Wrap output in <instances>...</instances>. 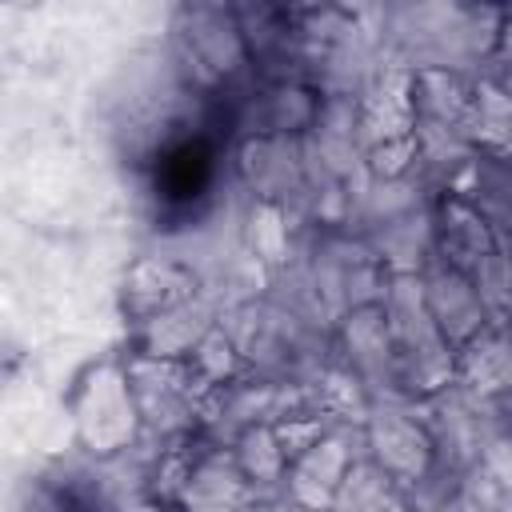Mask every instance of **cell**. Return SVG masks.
Listing matches in <instances>:
<instances>
[{"label":"cell","instance_id":"cell-6","mask_svg":"<svg viewBox=\"0 0 512 512\" xmlns=\"http://www.w3.org/2000/svg\"><path fill=\"white\" fill-rule=\"evenodd\" d=\"M136 428H140V412H136V400L128 388V372L116 364L96 368L76 404V432H80L84 448L96 456L132 452Z\"/></svg>","mask_w":512,"mask_h":512},{"label":"cell","instance_id":"cell-12","mask_svg":"<svg viewBox=\"0 0 512 512\" xmlns=\"http://www.w3.org/2000/svg\"><path fill=\"white\" fill-rule=\"evenodd\" d=\"M452 384L476 400L512 396V328L504 320L488 324L476 340H468L456 352V380Z\"/></svg>","mask_w":512,"mask_h":512},{"label":"cell","instance_id":"cell-24","mask_svg":"<svg viewBox=\"0 0 512 512\" xmlns=\"http://www.w3.org/2000/svg\"><path fill=\"white\" fill-rule=\"evenodd\" d=\"M184 512H252L240 504H184Z\"/></svg>","mask_w":512,"mask_h":512},{"label":"cell","instance_id":"cell-3","mask_svg":"<svg viewBox=\"0 0 512 512\" xmlns=\"http://www.w3.org/2000/svg\"><path fill=\"white\" fill-rule=\"evenodd\" d=\"M176 56H180L184 72L192 76V84L212 88V84L236 76L252 52L244 44V32H240V20L232 8L196 4V8H180Z\"/></svg>","mask_w":512,"mask_h":512},{"label":"cell","instance_id":"cell-17","mask_svg":"<svg viewBox=\"0 0 512 512\" xmlns=\"http://www.w3.org/2000/svg\"><path fill=\"white\" fill-rule=\"evenodd\" d=\"M240 236H244L240 248H244L256 264H264L272 276L296 260V252H292V216H288L284 208H276V204L252 200Z\"/></svg>","mask_w":512,"mask_h":512},{"label":"cell","instance_id":"cell-19","mask_svg":"<svg viewBox=\"0 0 512 512\" xmlns=\"http://www.w3.org/2000/svg\"><path fill=\"white\" fill-rule=\"evenodd\" d=\"M468 140L476 152H512V92L476 80L472 112H468Z\"/></svg>","mask_w":512,"mask_h":512},{"label":"cell","instance_id":"cell-27","mask_svg":"<svg viewBox=\"0 0 512 512\" xmlns=\"http://www.w3.org/2000/svg\"><path fill=\"white\" fill-rule=\"evenodd\" d=\"M504 324H508V328H512V308H508V312H504Z\"/></svg>","mask_w":512,"mask_h":512},{"label":"cell","instance_id":"cell-22","mask_svg":"<svg viewBox=\"0 0 512 512\" xmlns=\"http://www.w3.org/2000/svg\"><path fill=\"white\" fill-rule=\"evenodd\" d=\"M476 80H480V84H492V88H500V92H512V20L504 24V32H500L496 48L488 52V60L480 64Z\"/></svg>","mask_w":512,"mask_h":512},{"label":"cell","instance_id":"cell-26","mask_svg":"<svg viewBox=\"0 0 512 512\" xmlns=\"http://www.w3.org/2000/svg\"><path fill=\"white\" fill-rule=\"evenodd\" d=\"M500 252H504V256H508V264H512V232H508V236H500Z\"/></svg>","mask_w":512,"mask_h":512},{"label":"cell","instance_id":"cell-23","mask_svg":"<svg viewBox=\"0 0 512 512\" xmlns=\"http://www.w3.org/2000/svg\"><path fill=\"white\" fill-rule=\"evenodd\" d=\"M116 512H164V504L152 500V496H128V500L116 504Z\"/></svg>","mask_w":512,"mask_h":512},{"label":"cell","instance_id":"cell-21","mask_svg":"<svg viewBox=\"0 0 512 512\" xmlns=\"http://www.w3.org/2000/svg\"><path fill=\"white\" fill-rule=\"evenodd\" d=\"M468 276H472V284H476L484 308L492 312V320H504V312L512 308V264H508V256L496 248V252L484 256Z\"/></svg>","mask_w":512,"mask_h":512},{"label":"cell","instance_id":"cell-11","mask_svg":"<svg viewBox=\"0 0 512 512\" xmlns=\"http://www.w3.org/2000/svg\"><path fill=\"white\" fill-rule=\"evenodd\" d=\"M200 292H204L200 272L180 256H140L124 280V304L140 324L156 320L160 312H168Z\"/></svg>","mask_w":512,"mask_h":512},{"label":"cell","instance_id":"cell-9","mask_svg":"<svg viewBox=\"0 0 512 512\" xmlns=\"http://www.w3.org/2000/svg\"><path fill=\"white\" fill-rule=\"evenodd\" d=\"M352 440H360V424H356V432L336 424L324 440H316L304 456H296L288 464V476H284V496L304 504V508L328 512L336 492H340V484H344V476H348V468L364 456V452L352 448Z\"/></svg>","mask_w":512,"mask_h":512},{"label":"cell","instance_id":"cell-5","mask_svg":"<svg viewBox=\"0 0 512 512\" xmlns=\"http://www.w3.org/2000/svg\"><path fill=\"white\" fill-rule=\"evenodd\" d=\"M236 176L252 192V200L276 204L288 216L308 208L312 188L304 176V148L292 136H248L236 152Z\"/></svg>","mask_w":512,"mask_h":512},{"label":"cell","instance_id":"cell-28","mask_svg":"<svg viewBox=\"0 0 512 512\" xmlns=\"http://www.w3.org/2000/svg\"><path fill=\"white\" fill-rule=\"evenodd\" d=\"M504 512H512V500H508V504H504Z\"/></svg>","mask_w":512,"mask_h":512},{"label":"cell","instance_id":"cell-20","mask_svg":"<svg viewBox=\"0 0 512 512\" xmlns=\"http://www.w3.org/2000/svg\"><path fill=\"white\" fill-rule=\"evenodd\" d=\"M188 368L196 372V380H200L208 392H216V388H224V384L248 376V364H244L236 340L224 332V324H216V328L196 344V352L188 356Z\"/></svg>","mask_w":512,"mask_h":512},{"label":"cell","instance_id":"cell-1","mask_svg":"<svg viewBox=\"0 0 512 512\" xmlns=\"http://www.w3.org/2000/svg\"><path fill=\"white\" fill-rule=\"evenodd\" d=\"M388 336H392V356H396V392L400 400H428L456 380V348L440 336L424 308V288L420 272L408 276H388L384 296H380Z\"/></svg>","mask_w":512,"mask_h":512},{"label":"cell","instance_id":"cell-2","mask_svg":"<svg viewBox=\"0 0 512 512\" xmlns=\"http://www.w3.org/2000/svg\"><path fill=\"white\" fill-rule=\"evenodd\" d=\"M128 388L140 412V424L164 440H184L200 432L208 388L196 380L188 360H160L148 352H136L128 364Z\"/></svg>","mask_w":512,"mask_h":512},{"label":"cell","instance_id":"cell-7","mask_svg":"<svg viewBox=\"0 0 512 512\" xmlns=\"http://www.w3.org/2000/svg\"><path fill=\"white\" fill-rule=\"evenodd\" d=\"M336 352L340 364L364 384V392L376 400H400L396 392V356H392V336L380 304H364L340 316L336 332Z\"/></svg>","mask_w":512,"mask_h":512},{"label":"cell","instance_id":"cell-15","mask_svg":"<svg viewBox=\"0 0 512 512\" xmlns=\"http://www.w3.org/2000/svg\"><path fill=\"white\" fill-rule=\"evenodd\" d=\"M472 92H476V80L472 76L444 72V68H420V72H412L416 124H444V128H464L468 132Z\"/></svg>","mask_w":512,"mask_h":512},{"label":"cell","instance_id":"cell-14","mask_svg":"<svg viewBox=\"0 0 512 512\" xmlns=\"http://www.w3.org/2000/svg\"><path fill=\"white\" fill-rule=\"evenodd\" d=\"M252 112V128L248 136H308L320 112V96H312L308 84L300 80H272L260 96H252L248 104Z\"/></svg>","mask_w":512,"mask_h":512},{"label":"cell","instance_id":"cell-4","mask_svg":"<svg viewBox=\"0 0 512 512\" xmlns=\"http://www.w3.org/2000/svg\"><path fill=\"white\" fill-rule=\"evenodd\" d=\"M360 432H364V456L380 464L400 488L416 484L436 464L432 436L412 400H376L360 420Z\"/></svg>","mask_w":512,"mask_h":512},{"label":"cell","instance_id":"cell-8","mask_svg":"<svg viewBox=\"0 0 512 512\" xmlns=\"http://www.w3.org/2000/svg\"><path fill=\"white\" fill-rule=\"evenodd\" d=\"M420 288H424V308L432 316V324L440 328V336L460 352L468 340H476L492 320V312L484 308L476 284L468 272L444 264V260H432L424 272H420Z\"/></svg>","mask_w":512,"mask_h":512},{"label":"cell","instance_id":"cell-13","mask_svg":"<svg viewBox=\"0 0 512 512\" xmlns=\"http://www.w3.org/2000/svg\"><path fill=\"white\" fill-rule=\"evenodd\" d=\"M220 316H224V308L208 292H200L144 324V352L160 356V360H188L196 352V344L220 324Z\"/></svg>","mask_w":512,"mask_h":512},{"label":"cell","instance_id":"cell-25","mask_svg":"<svg viewBox=\"0 0 512 512\" xmlns=\"http://www.w3.org/2000/svg\"><path fill=\"white\" fill-rule=\"evenodd\" d=\"M440 512H476V508H472V504H468V500H464V496L456 492V496H452V500H448V504H444Z\"/></svg>","mask_w":512,"mask_h":512},{"label":"cell","instance_id":"cell-18","mask_svg":"<svg viewBox=\"0 0 512 512\" xmlns=\"http://www.w3.org/2000/svg\"><path fill=\"white\" fill-rule=\"evenodd\" d=\"M232 456L240 464V472L248 476V484L264 496L272 488H284V476H288V456L276 440V428L272 424H256L248 428L236 444H232Z\"/></svg>","mask_w":512,"mask_h":512},{"label":"cell","instance_id":"cell-16","mask_svg":"<svg viewBox=\"0 0 512 512\" xmlns=\"http://www.w3.org/2000/svg\"><path fill=\"white\" fill-rule=\"evenodd\" d=\"M328 512H412V508H408L404 488L380 464L360 456L348 468V476H344V484H340V492H336Z\"/></svg>","mask_w":512,"mask_h":512},{"label":"cell","instance_id":"cell-10","mask_svg":"<svg viewBox=\"0 0 512 512\" xmlns=\"http://www.w3.org/2000/svg\"><path fill=\"white\" fill-rule=\"evenodd\" d=\"M432 244H436V260L460 272H472L484 256L500 248V232L488 224V216L472 200L448 192L432 204Z\"/></svg>","mask_w":512,"mask_h":512}]
</instances>
